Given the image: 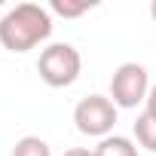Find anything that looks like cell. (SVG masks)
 <instances>
[{
    "label": "cell",
    "mask_w": 156,
    "mask_h": 156,
    "mask_svg": "<svg viewBox=\"0 0 156 156\" xmlns=\"http://www.w3.org/2000/svg\"><path fill=\"white\" fill-rule=\"evenodd\" d=\"M52 37V12L40 3H19L0 19V46L28 52Z\"/></svg>",
    "instance_id": "1"
},
{
    "label": "cell",
    "mask_w": 156,
    "mask_h": 156,
    "mask_svg": "<svg viewBox=\"0 0 156 156\" xmlns=\"http://www.w3.org/2000/svg\"><path fill=\"white\" fill-rule=\"evenodd\" d=\"M37 70H40V80L52 89H64V86H73L80 80V70H83V55L76 46L70 43H52L40 52V61H37Z\"/></svg>",
    "instance_id": "2"
},
{
    "label": "cell",
    "mask_w": 156,
    "mask_h": 156,
    "mask_svg": "<svg viewBox=\"0 0 156 156\" xmlns=\"http://www.w3.org/2000/svg\"><path fill=\"white\" fill-rule=\"evenodd\" d=\"M150 95V76L147 67L138 61H126L110 76V101L116 107H138Z\"/></svg>",
    "instance_id": "3"
},
{
    "label": "cell",
    "mask_w": 156,
    "mask_h": 156,
    "mask_svg": "<svg viewBox=\"0 0 156 156\" xmlns=\"http://www.w3.org/2000/svg\"><path fill=\"white\" fill-rule=\"evenodd\" d=\"M73 122L89 138H107L116 126V104L104 95H89L73 107Z\"/></svg>",
    "instance_id": "4"
},
{
    "label": "cell",
    "mask_w": 156,
    "mask_h": 156,
    "mask_svg": "<svg viewBox=\"0 0 156 156\" xmlns=\"http://www.w3.org/2000/svg\"><path fill=\"white\" fill-rule=\"evenodd\" d=\"M95 156H138V147L122 135H107V138L98 141Z\"/></svg>",
    "instance_id": "5"
},
{
    "label": "cell",
    "mask_w": 156,
    "mask_h": 156,
    "mask_svg": "<svg viewBox=\"0 0 156 156\" xmlns=\"http://www.w3.org/2000/svg\"><path fill=\"white\" fill-rule=\"evenodd\" d=\"M135 138H138V144H141L144 150L156 153V116H153V113L144 110V113L135 119Z\"/></svg>",
    "instance_id": "6"
},
{
    "label": "cell",
    "mask_w": 156,
    "mask_h": 156,
    "mask_svg": "<svg viewBox=\"0 0 156 156\" xmlns=\"http://www.w3.org/2000/svg\"><path fill=\"white\" fill-rule=\"evenodd\" d=\"M12 156H52V147L43 138H37V135H25V138L16 141Z\"/></svg>",
    "instance_id": "7"
},
{
    "label": "cell",
    "mask_w": 156,
    "mask_h": 156,
    "mask_svg": "<svg viewBox=\"0 0 156 156\" xmlns=\"http://www.w3.org/2000/svg\"><path fill=\"white\" fill-rule=\"evenodd\" d=\"M95 3L92 0H52L49 3V12L61 16V19H80L83 12H89Z\"/></svg>",
    "instance_id": "8"
},
{
    "label": "cell",
    "mask_w": 156,
    "mask_h": 156,
    "mask_svg": "<svg viewBox=\"0 0 156 156\" xmlns=\"http://www.w3.org/2000/svg\"><path fill=\"white\" fill-rule=\"evenodd\" d=\"M61 156H95V150H86V147H70V150H64Z\"/></svg>",
    "instance_id": "9"
},
{
    "label": "cell",
    "mask_w": 156,
    "mask_h": 156,
    "mask_svg": "<svg viewBox=\"0 0 156 156\" xmlns=\"http://www.w3.org/2000/svg\"><path fill=\"white\" fill-rule=\"evenodd\" d=\"M147 113L156 116V86H150V95H147Z\"/></svg>",
    "instance_id": "10"
},
{
    "label": "cell",
    "mask_w": 156,
    "mask_h": 156,
    "mask_svg": "<svg viewBox=\"0 0 156 156\" xmlns=\"http://www.w3.org/2000/svg\"><path fill=\"white\" fill-rule=\"evenodd\" d=\"M150 16H153V22H156V0L150 3Z\"/></svg>",
    "instance_id": "11"
}]
</instances>
